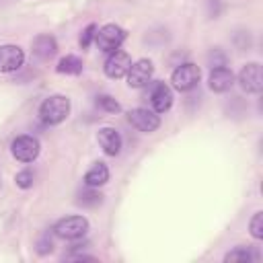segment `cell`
<instances>
[{
  "label": "cell",
  "mask_w": 263,
  "mask_h": 263,
  "mask_svg": "<svg viewBox=\"0 0 263 263\" xmlns=\"http://www.w3.org/2000/svg\"><path fill=\"white\" fill-rule=\"evenodd\" d=\"M55 70L60 74H80L82 72V60L78 55H66L58 62Z\"/></svg>",
  "instance_id": "cell-16"
},
{
  "label": "cell",
  "mask_w": 263,
  "mask_h": 263,
  "mask_svg": "<svg viewBox=\"0 0 263 263\" xmlns=\"http://www.w3.org/2000/svg\"><path fill=\"white\" fill-rule=\"evenodd\" d=\"M249 230H251L253 238H257V240L263 238V212H255V216L249 222Z\"/></svg>",
  "instance_id": "cell-18"
},
{
  "label": "cell",
  "mask_w": 263,
  "mask_h": 263,
  "mask_svg": "<svg viewBox=\"0 0 263 263\" xmlns=\"http://www.w3.org/2000/svg\"><path fill=\"white\" fill-rule=\"evenodd\" d=\"M86 230H88V220L84 216H66V218L58 220L53 226V234L64 240L82 238L86 234Z\"/></svg>",
  "instance_id": "cell-2"
},
{
  "label": "cell",
  "mask_w": 263,
  "mask_h": 263,
  "mask_svg": "<svg viewBox=\"0 0 263 263\" xmlns=\"http://www.w3.org/2000/svg\"><path fill=\"white\" fill-rule=\"evenodd\" d=\"M78 203H82V205H97V203H101V195L95 193V191L82 193V199H78Z\"/></svg>",
  "instance_id": "cell-22"
},
{
  "label": "cell",
  "mask_w": 263,
  "mask_h": 263,
  "mask_svg": "<svg viewBox=\"0 0 263 263\" xmlns=\"http://www.w3.org/2000/svg\"><path fill=\"white\" fill-rule=\"evenodd\" d=\"M238 82H240V86H242L245 92H251V95L261 92V88H263V70H261V64L251 62V64L242 66V70L238 72Z\"/></svg>",
  "instance_id": "cell-7"
},
{
  "label": "cell",
  "mask_w": 263,
  "mask_h": 263,
  "mask_svg": "<svg viewBox=\"0 0 263 263\" xmlns=\"http://www.w3.org/2000/svg\"><path fill=\"white\" fill-rule=\"evenodd\" d=\"M10 150H12V156L21 162H33L37 156H39V140L33 138V136H16L10 144Z\"/></svg>",
  "instance_id": "cell-5"
},
{
  "label": "cell",
  "mask_w": 263,
  "mask_h": 263,
  "mask_svg": "<svg viewBox=\"0 0 263 263\" xmlns=\"http://www.w3.org/2000/svg\"><path fill=\"white\" fill-rule=\"evenodd\" d=\"M55 51H58V41H55L53 35L43 33V35H37V37L33 39V53H35L37 58L47 60V58H51Z\"/></svg>",
  "instance_id": "cell-14"
},
{
  "label": "cell",
  "mask_w": 263,
  "mask_h": 263,
  "mask_svg": "<svg viewBox=\"0 0 263 263\" xmlns=\"http://www.w3.org/2000/svg\"><path fill=\"white\" fill-rule=\"evenodd\" d=\"M97 103H99V107H103L105 111H109V113H117L121 107H119V103L113 99V97H109V95H101V97H97Z\"/></svg>",
  "instance_id": "cell-21"
},
{
  "label": "cell",
  "mask_w": 263,
  "mask_h": 263,
  "mask_svg": "<svg viewBox=\"0 0 263 263\" xmlns=\"http://www.w3.org/2000/svg\"><path fill=\"white\" fill-rule=\"evenodd\" d=\"M70 115V99L64 95H51L39 105V117L47 125H58Z\"/></svg>",
  "instance_id": "cell-1"
},
{
  "label": "cell",
  "mask_w": 263,
  "mask_h": 263,
  "mask_svg": "<svg viewBox=\"0 0 263 263\" xmlns=\"http://www.w3.org/2000/svg\"><path fill=\"white\" fill-rule=\"evenodd\" d=\"M127 121H129L136 129L146 132V134L156 132L158 125H160V117H158V113L152 111V109H144V107H136V109H132V111L127 113Z\"/></svg>",
  "instance_id": "cell-6"
},
{
  "label": "cell",
  "mask_w": 263,
  "mask_h": 263,
  "mask_svg": "<svg viewBox=\"0 0 263 263\" xmlns=\"http://www.w3.org/2000/svg\"><path fill=\"white\" fill-rule=\"evenodd\" d=\"M33 179H35L33 171L25 168V171H18V173H16V177H14V183H16V187H21V189H29V187L33 185Z\"/></svg>",
  "instance_id": "cell-19"
},
{
  "label": "cell",
  "mask_w": 263,
  "mask_h": 263,
  "mask_svg": "<svg viewBox=\"0 0 263 263\" xmlns=\"http://www.w3.org/2000/svg\"><path fill=\"white\" fill-rule=\"evenodd\" d=\"M25 62V51L18 45L6 43L0 45V74H8V72H16Z\"/></svg>",
  "instance_id": "cell-8"
},
{
  "label": "cell",
  "mask_w": 263,
  "mask_h": 263,
  "mask_svg": "<svg viewBox=\"0 0 263 263\" xmlns=\"http://www.w3.org/2000/svg\"><path fill=\"white\" fill-rule=\"evenodd\" d=\"M129 66H132V58H129L125 51L115 49V51H111V53H109V58L105 60L103 70H105V74H107L109 78L117 80V78H123V76L127 74Z\"/></svg>",
  "instance_id": "cell-9"
},
{
  "label": "cell",
  "mask_w": 263,
  "mask_h": 263,
  "mask_svg": "<svg viewBox=\"0 0 263 263\" xmlns=\"http://www.w3.org/2000/svg\"><path fill=\"white\" fill-rule=\"evenodd\" d=\"M125 35H127V33H125V31H123L119 25L109 23V25H105V27L97 29L95 43H97V47H99L101 51L111 53V51L119 49V45L125 41Z\"/></svg>",
  "instance_id": "cell-3"
},
{
  "label": "cell",
  "mask_w": 263,
  "mask_h": 263,
  "mask_svg": "<svg viewBox=\"0 0 263 263\" xmlns=\"http://www.w3.org/2000/svg\"><path fill=\"white\" fill-rule=\"evenodd\" d=\"M150 103H152V111L166 113L173 107V90L164 82H156L150 92Z\"/></svg>",
  "instance_id": "cell-11"
},
{
  "label": "cell",
  "mask_w": 263,
  "mask_h": 263,
  "mask_svg": "<svg viewBox=\"0 0 263 263\" xmlns=\"http://www.w3.org/2000/svg\"><path fill=\"white\" fill-rule=\"evenodd\" d=\"M107 181H109V168H107V164H103V162L92 164V166L86 171V175H84V183H86V187H90V189H97V187L105 185Z\"/></svg>",
  "instance_id": "cell-15"
},
{
  "label": "cell",
  "mask_w": 263,
  "mask_h": 263,
  "mask_svg": "<svg viewBox=\"0 0 263 263\" xmlns=\"http://www.w3.org/2000/svg\"><path fill=\"white\" fill-rule=\"evenodd\" d=\"M97 29H99V27L90 23V25H88V27H86V29L82 31V35H80V47H82V49H88V47H90V43L95 41Z\"/></svg>",
  "instance_id": "cell-20"
},
{
  "label": "cell",
  "mask_w": 263,
  "mask_h": 263,
  "mask_svg": "<svg viewBox=\"0 0 263 263\" xmlns=\"http://www.w3.org/2000/svg\"><path fill=\"white\" fill-rule=\"evenodd\" d=\"M97 140H99V146L103 148V152L107 156H117L119 150H121V136L115 127H101L99 134H97Z\"/></svg>",
  "instance_id": "cell-12"
},
{
  "label": "cell",
  "mask_w": 263,
  "mask_h": 263,
  "mask_svg": "<svg viewBox=\"0 0 263 263\" xmlns=\"http://www.w3.org/2000/svg\"><path fill=\"white\" fill-rule=\"evenodd\" d=\"M255 259H257V255L247 247H236L230 253H226V257H224L226 263H251Z\"/></svg>",
  "instance_id": "cell-17"
},
{
  "label": "cell",
  "mask_w": 263,
  "mask_h": 263,
  "mask_svg": "<svg viewBox=\"0 0 263 263\" xmlns=\"http://www.w3.org/2000/svg\"><path fill=\"white\" fill-rule=\"evenodd\" d=\"M152 74H154L152 62L150 60H138V62H134L129 66V70H127L125 76H127V84L132 88H142V86H146L150 82Z\"/></svg>",
  "instance_id": "cell-10"
},
{
  "label": "cell",
  "mask_w": 263,
  "mask_h": 263,
  "mask_svg": "<svg viewBox=\"0 0 263 263\" xmlns=\"http://www.w3.org/2000/svg\"><path fill=\"white\" fill-rule=\"evenodd\" d=\"M208 84L214 92H226L232 84H234V74L230 68L226 66H218L210 72V78H208Z\"/></svg>",
  "instance_id": "cell-13"
},
{
  "label": "cell",
  "mask_w": 263,
  "mask_h": 263,
  "mask_svg": "<svg viewBox=\"0 0 263 263\" xmlns=\"http://www.w3.org/2000/svg\"><path fill=\"white\" fill-rule=\"evenodd\" d=\"M199 76H201L199 68H197L195 64L187 62V64H181V66H177V68L173 70L171 82H173V86H175L177 90L187 92V90H191V88L199 82Z\"/></svg>",
  "instance_id": "cell-4"
}]
</instances>
